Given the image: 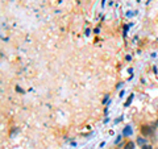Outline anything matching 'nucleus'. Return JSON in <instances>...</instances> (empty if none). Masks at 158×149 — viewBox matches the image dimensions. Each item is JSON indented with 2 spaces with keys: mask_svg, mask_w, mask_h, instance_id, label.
<instances>
[{
  "mask_svg": "<svg viewBox=\"0 0 158 149\" xmlns=\"http://www.w3.org/2000/svg\"><path fill=\"white\" fill-rule=\"evenodd\" d=\"M140 131H141V133H142L144 136H149V135L152 133V128L149 127V125H142Z\"/></svg>",
  "mask_w": 158,
  "mask_h": 149,
  "instance_id": "nucleus-1",
  "label": "nucleus"
},
{
  "mask_svg": "<svg viewBox=\"0 0 158 149\" xmlns=\"http://www.w3.org/2000/svg\"><path fill=\"white\" fill-rule=\"evenodd\" d=\"M133 148H134V144L132 143V141H128L124 146V149H133Z\"/></svg>",
  "mask_w": 158,
  "mask_h": 149,
  "instance_id": "nucleus-2",
  "label": "nucleus"
},
{
  "mask_svg": "<svg viewBox=\"0 0 158 149\" xmlns=\"http://www.w3.org/2000/svg\"><path fill=\"white\" fill-rule=\"evenodd\" d=\"M130 133H132V128H130V127H125V129H124V135H125V136H129Z\"/></svg>",
  "mask_w": 158,
  "mask_h": 149,
  "instance_id": "nucleus-3",
  "label": "nucleus"
},
{
  "mask_svg": "<svg viewBox=\"0 0 158 149\" xmlns=\"http://www.w3.org/2000/svg\"><path fill=\"white\" fill-rule=\"evenodd\" d=\"M132 100H133V94H132V95L129 96V99H128L127 102H125V107H128V106H129V104H130V102H132Z\"/></svg>",
  "mask_w": 158,
  "mask_h": 149,
  "instance_id": "nucleus-4",
  "label": "nucleus"
},
{
  "mask_svg": "<svg viewBox=\"0 0 158 149\" xmlns=\"http://www.w3.org/2000/svg\"><path fill=\"white\" fill-rule=\"evenodd\" d=\"M138 144H140V145H145V139L140 137V139H138Z\"/></svg>",
  "mask_w": 158,
  "mask_h": 149,
  "instance_id": "nucleus-5",
  "label": "nucleus"
},
{
  "mask_svg": "<svg viewBox=\"0 0 158 149\" xmlns=\"http://www.w3.org/2000/svg\"><path fill=\"white\" fill-rule=\"evenodd\" d=\"M142 149H152V146H150V145H146V144H145V145H142Z\"/></svg>",
  "mask_w": 158,
  "mask_h": 149,
  "instance_id": "nucleus-6",
  "label": "nucleus"
}]
</instances>
